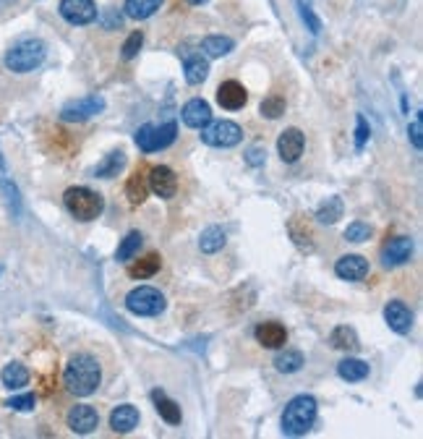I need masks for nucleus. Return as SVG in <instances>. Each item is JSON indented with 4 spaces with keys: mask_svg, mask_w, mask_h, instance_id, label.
I'll return each mask as SVG.
<instances>
[{
    "mask_svg": "<svg viewBox=\"0 0 423 439\" xmlns=\"http://www.w3.org/2000/svg\"><path fill=\"white\" fill-rule=\"evenodd\" d=\"M63 382L68 392H73L76 397H89L95 395L100 382H102V369H100V361L95 356L89 353H78L73 356L63 371Z\"/></svg>",
    "mask_w": 423,
    "mask_h": 439,
    "instance_id": "obj_1",
    "label": "nucleus"
},
{
    "mask_svg": "<svg viewBox=\"0 0 423 439\" xmlns=\"http://www.w3.org/2000/svg\"><path fill=\"white\" fill-rule=\"evenodd\" d=\"M316 411L319 405L311 395H298L285 405V414H282V434L287 437H303L309 434L316 421Z\"/></svg>",
    "mask_w": 423,
    "mask_h": 439,
    "instance_id": "obj_2",
    "label": "nucleus"
},
{
    "mask_svg": "<svg viewBox=\"0 0 423 439\" xmlns=\"http://www.w3.org/2000/svg\"><path fill=\"white\" fill-rule=\"evenodd\" d=\"M63 204L71 212V217H76L78 223H92L105 212V199L97 191L87 189V186H71L63 194Z\"/></svg>",
    "mask_w": 423,
    "mask_h": 439,
    "instance_id": "obj_3",
    "label": "nucleus"
},
{
    "mask_svg": "<svg viewBox=\"0 0 423 439\" xmlns=\"http://www.w3.org/2000/svg\"><path fill=\"white\" fill-rule=\"evenodd\" d=\"M44 55H47V45L42 40H21L6 52V69L13 74H29L42 66Z\"/></svg>",
    "mask_w": 423,
    "mask_h": 439,
    "instance_id": "obj_4",
    "label": "nucleus"
},
{
    "mask_svg": "<svg viewBox=\"0 0 423 439\" xmlns=\"http://www.w3.org/2000/svg\"><path fill=\"white\" fill-rule=\"evenodd\" d=\"M175 136H178V123L175 121H167V123H147V126H141L136 131V146L141 152H160V149H167V146L173 144Z\"/></svg>",
    "mask_w": 423,
    "mask_h": 439,
    "instance_id": "obj_5",
    "label": "nucleus"
},
{
    "mask_svg": "<svg viewBox=\"0 0 423 439\" xmlns=\"http://www.w3.org/2000/svg\"><path fill=\"white\" fill-rule=\"evenodd\" d=\"M165 295L157 288H149V285H141V288H133V291L126 295V309L136 317H160L165 311Z\"/></svg>",
    "mask_w": 423,
    "mask_h": 439,
    "instance_id": "obj_6",
    "label": "nucleus"
},
{
    "mask_svg": "<svg viewBox=\"0 0 423 439\" xmlns=\"http://www.w3.org/2000/svg\"><path fill=\"white\" fill-rule=\"evenodd\" d=\"M199 131H201V141H204V144L222 146V149L241 144V139H243V129L233 121H209L207 126Z\"/></svg>",
    "mask_w": 423,
    "mask_h": 439,
    "instance_id": "obj_7",
    "label": "nucleus"
},
{
    "mask_svg": "<svg viewBox=\"0 0 423 439\" xmlns=\"http://www.w3.org/2000/svg\"><path fill=\"white\" fill-rule=\"evenodd\" d=\"M105 110V100L102 97H81V100H73L61 110V118L66 123H84L89 118H95Z\"/></svg>",
    "mask_w": 423,
    "mask_h": 439,
    "instance_id": "obj_8",
    "label": "nucleus"
},
{
    "mask_svg": "<svg viewBox=\"0 0 423 439\" xmlns=\"http://www.w3.org/2000/svg\"><path fill=\"white\" fill-rule=\"evenodd\" d=\"M61 16L73 26H87L97 18L95 0H61Z\"/></svg>",
    "mask_w": 423,
    "mask_h": 439,
    "instance_id": "obj_9",
    "label": "nucleus"
},
{
    "mask_svg": "<svg viewBox=\"0 0 423 439\" xmlns=\"http://www.w3.org/2000/svg\"><path fill=\"white\" fill-rule=\"evenodd\" d=\"M410 257H413V238L398 235V238H392V241L384 246V251H381V264L387 269H395V267L407 264Z\"/></svg>",
    "mask_w": 423,
    "mask_h": 439,
    "instance_id": "obj_10",
    "label": "nucleus"
},
{
    "mask_svg": "<svg viewBox=\"0 0 423 439\" xmlns=\"http://www.w3.org/2000/svg\"><path fill=\"white\" fill-rule=\"evenodd\" d=\"M147 183H149V191H155L160 199H173L175 191H178V178H175V172L167 165L152 168L147 175Z\"/></svg>",
    "mask_w": 423,
    "mask_h": 439,
    "instance_id": "obj_11",
    "label": "nucleus"
},
{
    "mask_svg": "<svg viewBox=\"0 0 423 439\" xmlns=\"http://www.w3.org/2000/svg\"><path fill=\"white\" fill-rule=\"evenodd\" d=\"M303 146H306V136L301 129H285L277 139V152L282 157V163L293 165L298 163V157L303 155Z\"/></svg>",
    "mask_w": 423,
    "mask_h": 439,
    "instance_id": "obj_12",
    "label": "nucleus"
},
{
    "mask_svg": "<svg viewBox=\"0 0 423 439\" xmlns=\"http://www.w3.org/2000/svg\"><path fill=\"white\" fill-rule=\"evenodd\" d=\"M66 421H68V429L73 434H92L100 426V416L92 405H73L66 416Z\"/></svg>",
    "mask_w": 423,
    "mask_h": 439,
    "instance_id": "obj_13",
    "label": "nucleus"
},
{
    "mask_svg": "<svg viewBox=\"0 0 423 439\" xmlns=\"http://www.w3.org/2000/svg\"><path fill=\"white\" fill-rule=\"evenodd\" d=\"M384 322L389 324L392 332L407 335L410 327H413V311L407 309V303H403V301H389L387 306H384Z\"/></svg>",
    "mask_w": 423,
    "mask_h": 439,
    "instance_id": "obj_14",
    "label": "nucleus"
},
{
    "mask_svg": "<svg viewBox=\"0 0 423 439\" xmlns=\"http://www.w3.org/2000/svg\"><path fill=\"white\" fill-rule=\"evenodd\" d=\"M335 275L340 277V280H350V283L363 280V277L369 275V262H366L361 254H345V257L337 259Z\"/></svg>",
    "mask_w": 423,
    "mask_h": 439,
    "instance_id": "obj_15",
    "label": "nucleus"
},
{
    "mask_svg": "<svg viewBox=\"0 0 423 439\" xmlns=\"http://www.w3.org/2000/svg\"><path fill=\"white\" fill-rule=\"evenodd\" d=\"M217 103L225 110H241L243 105L249 103V92L238 81H222L220 89H217Z\"/></svg>",
    "mask_w": 423,
    "mask_h": 439,
    "instance_id": "obj_16",
    "label": "nucleus"
},
{
    "mask_svg": "<svg viewBox=\"0 0 423 439\" xmlns=\"http://www.w3.org/2000/svg\"><path fill=\"white\" fill-rule=\"evenodd\" d=\"M181 118L189 129H204V126L212 121V107H209V103H204V100L196 97V100H189V103L183 105Z\"/></svg>",
    "mask_w": 423,
    "mask_h": 439,
    "instance_id": "obj_17",
    "label": "nucleus"
},
{
    "mask_svg": "<svg viewBox=\"0 0 423 439\" xmlns=\"http://www.w3.org/2000/svg\"><path fill=\"white\" fill-rule=\"evenodd\" d=\"M254 335H256L259 345H264V348H269V351L285 348V343H287V329L282 327L280 322H264V324L256 327Z\"/></svg>",
    "mask_w": 423,
    "mask_h": 439,
    "instance_id": "obj_18",
    "label": "nucleus"
},
{
    "mask_svg": "<svg viewBox=\"0 0 423 439\" xmlns=\"http://www.w3.org/2000/svg\"><path fill=\"white\" fill-rule=\"evenodd\" d=\"M138 426V411L133 405H118V408H112L110 414V429L115 434H129Z\"/></svg>",
    "mask_w": 423,
    "mask_h": 439,
    "instance_id": "obj_19",
    "label": "nucleus"
},
{
    "mask_svg": "<svg viewBox=\"0 0 423 439\" xmlns=\"http://www.w3.org/2000/svg\"><path fill=\"white\" fill-rule=\"evenodd\" d=\"M152 400H155L157 414H160V418H162L165 423H170V426H178V423H181V418H183L181 405L175 403V400H170L162 390H155V392H152Z\"/></svg>",
    "mask_w": 423,
    "mask_h": 439,
    "instance_id": "obj_20",
    "label": "nucleus"
},
{
    "mask_svg": "<svg viewBox=\"0 0 423 439\" xmlns=\"http://www.w3.org/2000/svg\"><path fill=\"white\" fill-rule=\"evenodd\" d=\"M162 267V259L160 254H147V257H141L138 262H131L129 264V277L133 280H149V277H155Z\"/></svg>",
    "mask_w": 423,
    "mask_h": 439,
    "instance_id": "obj_21",
    "label": "nucleus"
},
{
    "mask_svg": "<svg viewBox=\"0 0 423 439\" xmlns=\"http://www.w3.org/2000/svg\"><path fill=\"white\" fill-rule=\"evenodd\" d=\"M126 197H129V201L133 204V207H138V204H144L149 197V183H147V175L141 170L131 172V178L126 181Z\"/></svg>",
    "mask_w": 423,
    "mask_h": 439,
    "instance_id": "obj_22",
    "label": "nucleus"
},
{
    "mask_svg": "<svg viewBox=\"0 0 423 439\" xmlns=\"http://www.w3.org/2000/svg\"><path fill=\"white\" fill-rule=\"evenodd\" d=\"M329 345H332L335 351H358V348H361V340H358V335H355L353 327L340 324V327L332 329V335H329Z\"/></svg>",
    "mask_w": 423,
    "mask_h": 439,
    "instance_id": "obj_23",
    "label": "nucleus"
},
{
    "mask_svg": "<svg viewBox=\"0 0 423 439\" xmlns=\"http://www.w3.org/2000/svg\"><path fill=\"white\" fill-rule=\"evenodd\" d=\"M183 74H186V81L189 84H201L204 78L209 76V61L207 58H201V55H189L186 61H183Z\"/></svg>",
    "mask_w": 423,
    "mask_h": 439,
    "instance_id": "obj_24",
    "label": "nucleus"
},
{
    "mask_svg": "<svg viewBox=\"0 0 423 439\" xmlns=\"http://www.w3.org/2000/svg\"><path fill=\"white\" fill-rule=\"evenodd\" d=\"M165 0H126V16L136 18V21H144V18L155 16L157 11L162 8Z\"/></svg>",
    "mask_w": 423,
    "mask_h": 439,
    "instance_id": "obj_25",
    "label": "nucleus"
},
{
    "mask_svg": "<svg viewBox=\"0 0 423 439\" xmlns=\"http://www.w3.org/2000/svg\"><path fill=\"white\" fill-rule=\"evenodd\" d=\"M235 42L225 35H209L201 40V50L207 52V58H225L227 52H233Z\"/></svg>",
    "mask_w": 423,
    "mask_h": 439,
    "instance_id": "obj_26",
    "label": "nucleus"
},
{
    "mask_svg": "<svg viewBox=\"0 0 423 439\" xmlns=\"http://www.w3.org/2000/svg\"><path fill=\"white\" fill-rule=\"evenodd\" d=\"M337 374L345 382H363L369 377V363L361 358H345V361L337 363Z\"/></svg>",
    "mask_w": 423,
    "mask_h": 439,
    "instance_id": "obj_27",
    "label": "nucleus"
},
{
    "mask_svg": "<svg viewBox=\"0 0 423 439\" xmlns=\"http://www.w3.org/2000/svg\"><path fill=\"white\" fill-rule=\"evenodd\" d=\"M0 379H3V385L8 390H21V387H26V382H29V369H26L24 363L11 361L8 366L3 369Z\"/></svg>",
    "mask_w": 423,
    "mask_h": 439,
    "instance_id": "obj_28",
    "label": "nucleus"
},
{
    "mask_svg": "<svg viewBox=\"0 0 423 439\" xmlns=\"http://www.w3.org/2000/svg\"><path fill=\"white\" fill-rule=\"evenodd\" d=\"M345 215V204H342V199L340 197H329L319 209H316V220L321 225H335L337 220H342Z\"/></svg>",
    "mask_w": 423,
    "mask_h": 439,
    "instance_id": "obj_29",
    "label": "nucleus"
},
{
    "mask_svg": "<svg viewBox=\"0 0 423 439\" xmlns=\"http://www.w3.org/2000/svg\"><path fill=\"white\" fill-rule=\"evenodd\" d=\"M126 168V155H123L121 149L118 152H110V155L105 157L102 163L95 168V175L97 178H115L118 172Z\"/></svg>",
    "mask_w": 423,
    "mask_h": 439,
    "instance_id": "obj_30",
    "label": "nucleus"
},
{
    "mask_svg": "<svg viewBox=\"0 0 423 439\" xmlns=\"http://www.w3.org/2000/svg\"><path fill=\"white\" fill-rule=\"evenodd\" d=\"M225 246V233L222 228H217V225H209L207 230L199 235V249L204 254H217V251Z\"/></svg>",
    "mask_w": 423,
    "mask_h": 439,
    "instance_id": "obj_31",
    "label": "nucleus"
},
{
    "mask_svg": "<svg viewBox=\"0 0 423 439\" xmlns=\"http://www.w3.org/2000/svg\"><path fill=\"white\" fill-rule=\"evenodd\" d=\"M141 243H144V238H141V233L138 230H133V233H129L126 238L121 241V246H118V251H115V259L118 262H131V259L136 257L138 254V249H141Z\"/></svg>",
    "mask_w": 423,
    "mask_h": 439,
    "instance_id": "obj_32",
    "label": "nucleus"
},
{
    "mask_svg": "<svg viewBox=\"0 0 423 439\" xmlns=\"http://www.w3.org/2000/svg\"><path fill=\"white\" fill-rule=\"evenodd\" d=\"M301 366H303L301 351H285V353H280L275 358V369L280 374H295V371H301Z\"/></svg>",
    "mask_w": 423,
    "mask_h": 439,
    "instance_id": "obj_33",
    "label": "nucleus"
},
{
    "mask_svg": "<svg viewBox=\"0 0 423 439\" xmlns=\"http://www.w3.org/2000/svg\"><path fill=\"white\" fill-rule=\"evenodd\" d=\"M261 115L269 118V121H277V118H282L285 115V97L280 95H269L261 100Z\"/></svg>",
    "mask_w": 423,
    "mask_h": 439,
    "instance_id": "obj_34",
    "label": "nucleus"
},
{
    "mask_svg": "<svg viewBox=\"0 0 423 439\" xmlns=\"http://www.w3.org/2000/svg\"><path fill=\"white\" fill-rule=\"evenodd\" d=\"M374 235V228L369 223H361V220H355L345 228V241L350 243H366L369 238Z\"/></svg>",
    "mask_w": 423,
    "mask_h": 439,
    "instance_id": "obj_35",
    "label": "nucleus"
},
{
    "mask_svg": "<svg viewBox=\"0 0 423 439\" xmlns=\"http://www.w3.org/2000/svg\"><path fill=\"white\" fill-rule=\"evenodd\" d=\"M298 13H301V21L306 24V29L311 32V35H319L321 32V21L319 16L314 13V8L306 3V0H298Z\"/></svg>",
    "mask_w": 423,
    "mask_h": 439,
    "instance_id": "obj_36",
    "label": "nucleus"
},
{
    "mask_svg": "<svg viewBox=\"0 0 423 439\" xmlns=\"http://www.w3.org/2000/svg\"><path fill=\"white\" fill-rule=\"evenodd\" d=\"M0 191H3V197L8 201L11 212H13V215H21V194H18L16 186L11 181H3V178H0Z\"/></svg>",
    "mask_w": 423,
    "mask_h": 439,
    "instance_id": "obj_37",
    "label": "nucleus"
},
{
    "mask_svg": "<svg viewBox=\"0 0 423 439\" xmlns=\"http://www.w3.org/2000/svg\"><path fill=\"white\" fill-rule=\"evenodd\" d=\"M141 45H144V32H131L129 40L123 42L121 52H123V61H133L141 50Z\"/></svg>",
    "mask_w": 423,
    "mask_h": 439,
    "instance_id": "obj_38",
    "label": "nucleus"
},
{
    "mask_svg": "<svg viewBox=\"0 0 423 439\" xmlns=\"http://www.w3.org/2000/svg\"><path fill=\"white\" fill-rule=\"evenodd\" d=\"M290 238L295 241V246L303 251H314V235L309 228H303V230H298V225H295V220H290Z\"/></svg>",
    "mask_w": 423,
    "mask_h": 439,
    "instance_id": "obj_39",
    "label": "nucleus"
},
{
    "mask_svg": "<svg viewBox=\"0 0 423 439\" xmlns=\"http://www.w3.org/2000/svg\"><path fill=\"white\" fill-rule=\"evenodd\" d=\"M6 405H8L11 411H21V414H29V411H35L37 397L35 395H16V397H11Z\"/></svg>",
    "mask_w": 423,
    "mask_h": 439,
    "instance_id": "obj_40",
    "label": "nucleus"
},
{
    "mask_svg": "<svg viewBox=\"0 0 423 439\" xmlns=\"http://www.w3.org/2000/svg\"><path fill=\"white\" fill-rule=\"evenodd\" d=\"M369 136H371V129H369L366 118L358 115V118H355V149H363L366 141H369Z\"/></svg>",
    "mask_w": 423,
    "mask_h": 439,
    "instance_id": "obj_41",
    "label": "nucleus"
},
{
    "mask_svg": "<svg viewBox=\"0 0 423 439\" xmlns=\"http://www.w3.org/2000/svg\"><path fill=\"white\" fill-rule=\"evenodd\" d=\"M407 136H410V144L421 152L423 149V123H421V118H415L413 123H410V129H407Z\"/></svg>",
    "mask_w": 423,
    "mask_h": 439,
    "instance_id": "obj_42",
    "label": "nucleus"
},
{
    "mask_svg": "<svg viewBox=\"0 0 423 439\" xmlns=\"http://www.w3.org/2000/svg\"><path fill=\"white\" fill-rule=\"evenodd\" d=\"M121 24H123L121 13H115V11H105V16H102V26H105V29H118Z\"/></svg>",
    "mask_w": 423,
    "mask_h": 439,
    "instance_id": "obj_43",
    "label": "nucleus"
},
{
    "mask_svg": "<svg viewBox=\"0 0 423 439\" xmlns=\"http://www.w3.org/2000/svg\"><path fill=\"white\" fill-rule=\"evenodd\" d=\"M264 157H267V152H264L261 146H254L249 152V165H261L264 163Z\"/></svg>",
    "mask_w": 423,
    "mask_h": 439,
    "instance_id": "obj_44",
    "label": "nucleus"
},
{
    "mask_svg": "<svg viewBox=\"0 0 423 439\" xmlns=\"http://www.w3.org/2000/svg\"><path fill=\"white\" fill-rule=\"evenodd\" d=\"M186 3H189V6H204L207 0H186Z\"/></svg>",
    "mask_w": 423,
    "mask_h": 439,
    "instance_id": "obj_45",
    "label": "nucleus"
},
{
    "mask_svg": "<svg viewBox=\"0 0 423 439\" xmlns=\"http://www.w3.org/2000/svg\"><path fill=\"white\" fill-rule=\"evenodd\" d=\"M11 3H16V0H0V8H6V6H11Z\"/></svg>",
    "mask_w": 423,
    "mask_h": 439,
    "instance_id": "obj_46",
    "label": "nucleus"
},
{
    "mask_svg": "<svg viewBox=\"0 0 423 439\" xmlns=\"http://www.w3.org/2000/svg\"><path fill=\"white\" fill-rule=\"evenodd\" d=\"M0 170H6V160H3V152H0Z\"/></svg>",
    "mask_w": 423,
    "mask_h": 439,
    "instance_id": "obj_47",
    "label": "nucleus"
}]
</instances>
